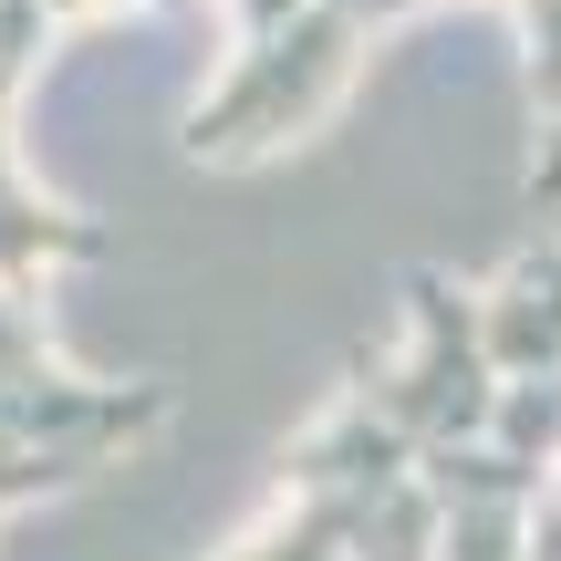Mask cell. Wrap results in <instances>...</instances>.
Returning a JSON list of instances; mask_svg holds the SVG:
<instances>
[{"mask_svg": "<svg viewBox=\"0 0 561 561\" xmlns=\"http://www.w3.org/2000/svg\"><path fill=\"white\" fill-rule=\"evenodd\" d=\"M354 396L405 447H479L500 416V364H489V301L447 271H405V354H364Z\"/></svg>", "mask_w": 561, "mask_h": 561, "instance_id": "obj_1", "label": "cell"}, {"mask_svg": "<svg viewBox=\"0 0 561 561\" xmlns=\"http://www.w3.org/2000/svg\"><path fill=\"white\" fill-rule=\"evenodd\" d=\"M364 21L354 11H333V0H312V11L291 21V32H271L261 53H240L229 62V83L187 115V157L198 167H240V157H261V146H280V136H301V125L322 115V104L354 83V62H364Z\"/></svg>", "mask_w": 561, "mask_h": 561, "instance_id": "obj_2", "label": "cell"}, {"mask_svg": "<svg viewBox=\"0 0 561 561\" xmlns=\"http://www.w3.org/2000/svg\"><path fill=\"white\" fill-rule=\"evenodd\" d=\"M167 426V385H94L53 364L42 343L32 280H0V437L11 447H83V458H125L136 437Z\"/></svg>", "mask_w": 561, "mask_h": 561, "instance_id": "obj_3", "label": "cell"}, {"mask_svg": "<svg viewBox=\"0 0 561 561\" xmlns=\"http://www.w3.org/2000/svg\"><path fill=\"white\" fill-rule=\"evenodd\" d=\"M42 42H53V0H0V280H32L42 261H104V250H115L94 219L53 208L11 167V104H21V83H32Z\"/></svg>", "mask_w": 561, "mask_h": 561, "instance_id": "obj_4", "label": "cell"}, {"mask_svg": "<svg viewBox=\"0 0 561 561\" xmlns=\"http://www.w3.org/2000/svg\"><path fill=\"white\" fill-rule=\"evenodd\" d=\"M280 479H291V500H385V489L416 479V447H405L364 396H343L312 437H291Z\"/></svg>", "mask_w": 561, "mask_h": 561, "instance_id": "obj_5", "label": "cell"}, {"mask_svg": "<svg viewBox=\"0 0 561 561\" xmlns=\"http://www.w3.org/2000/svg\"><path fill=\"white\" fill-rule=\"evenodd\" d=\"M489 364L500 385H530V375H561V250H520L500 280H489Z\"/></svg>", "mask_w": 561, "mask_h": 561, "instance_id": "obj_6", "label": "cell"}, {"mask_svg": "<svg viewBox=\"0 0 561 561\" xmlns=\"http://www.w3.org/2000/svg\"><path fill=\"white\" fill-rule=\"evenodd\" d=\"M375 500H291V520H271L261 541H240L229 561H354Z\"/></svg>", "mask_w": 561, "mask_h": 561, "instance_id": "obj_7", "label": "cell"}, {"mask_svg": "<svg viewBox=\"0 0 561 561\" xmlns=\"http://www.w3.org/2000/svg\"><path fill=\"white\" fill-rule=\"evenodd\" d=\"M489 447L520 468L561 479V375H530V385H500V416H489Z\"/></svg>", "mask_w": 561, "mask_h": 561, "instance_id": "obj_8", "label": "cell"}, {"mask_svg": "<svg viewBox=\"0 0 561 561\" xmlns=\"http://www.w3.org/2000/svg\"><path fill=\"white\" fill-rule=\"evenodd\" d=\"M530 208H561V125H551V146H541V167H530Z\"/></svg>", "mask_w": 561, "mask_h": 561, "instance_id": "obj_9", "label": "cell"}, {"mask_svg": "<svg viewBox=\"0 0 561 561\" xmlns=\"http://www.w3.org/2000/svg\"><path fill=\"white\" fill-rule=\"evenodd\" d=\"M73 11H115V0H53V21H73ZM136 11H178V0H136Z\"/></svg>", "mask_w": 561, "mask_h": 561, "instance_id": "obj_10", "label": "cell"}]
</instances>
